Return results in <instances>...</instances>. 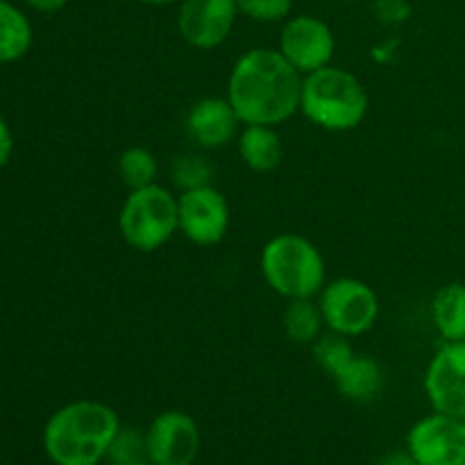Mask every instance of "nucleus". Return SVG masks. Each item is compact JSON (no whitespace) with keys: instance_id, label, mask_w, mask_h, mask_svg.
Listing matches in <instances>:
<instances>
[{"instance_id":"nucleus-17","label":"nucleus","mask_w":465,"mask_h":465,"mask_svg":"<svg viewBox=\"0 0 465 465\" xmlns=\"http://www.w3.org/2000/svg\"><path fill=\"white\" fill-rule=\"evenodd\" d=\"M35 41L30 18L9 0H0V64H14L25 57Z\"/></svg>"},{"instance_id":"nucleus-8","label":"nucleus","mask_w":465,"mask_h":465,"mask_svg":"<svg viewBox=\"0 0 465 465\" xmlns=\"http://www.w3.org/2000/svg\"><path fill=\"white\" fill-rule=\"evenodd\" d=\"M150 465H193L203 448V434L193 416L177 409L157 413L145 430Z\"/></svg>"},{"instance_id":"nucleus-24","label":"nucleus","mask_w":465,"mask_h":465,"mask_svg":"<svg viewBox=\"0 0 465 465\" xmlns=\"http://www.w3.org/2000/svg\"><path fill=\"white\" fill-rule=\"evenodd\" d=\"M14 154V134L12 127H9L7 118L0 114V168L7 166L9 159Z\"/></svg>"},{"instance_id":"nucleus-5","label":"nucleus","mask_w":465,"mask_h":465,"mask_svg":"<svg viewBox=\"0 0 465 465\" xmlns=\"http://www.w3.org/2000/svg\"><path fill=\"white\" fill-rule=\"evenodd\" d=\"M118 232L139 252L162 250L180 232L177 195L162 184L130 191L118 213Z\"/></svg>"},{"instance_id":"nucleus-16","label":"nucleus","mask_w":465,"mask_h":465,"mask_svg":"<svg viewBox=\"0 0 465 465\" xmlns=\"http://www.w3.org/2000/svg\"><path fill=\"white\" fill-rule=\"evenodd\" d=\"M431 322L445 343L465 341V284L450 282L434 293Z\"/></svg>"},{"instance_id":"nucleus-3","label":"nucleus","mask_w":465,"mask_h":465,"mask_svg":"<svg viewBox=\"0 0 465 465\" xmlns=\"http://www.w3.org/2000/svg\"><path fill=\"white\" fill-rule=\"evenodd\" d=\"M371 98L354 73L339 66H325L304 75L300 114L327 132L357 130L366 121Z\"/></svg>"},{"instance_id":"nucleus-25","label":"nucleus","mask_w":465,"mask_h":465,"mask_svg":"<svg viewBox=\"0 0 465 465\" xmlns=\"http://www.w3.org/2000/svg\"><path fill=\"white\" fill-rule=\"evenodd\" d=\"M71 0H25L27 7H32L35 12L39 14H54V12H62Z\"/></svg>"},{"instance_id":"nucleus-6","label":"nucleus","mask_w":465,"mask_h":465,"mask_svg":"<svg viewBox=\"0 0 465 465\" xmlns=\"http://www.w3.org/2000/svg\"><path fill=\"white\" fill-rule=\"evenodd\" d=\"M325 327L348 339L368 334L380 321V295L371 284L357 277H339L322 286L318 293Z\"/></svg>"},{"instance_id":"nucleus-19","label":"nucleus","mask_w":465,"mask_h":465,"mask_svg":"<svg viewBox=\"0 0 465 465\" xmlns=\"http://www.w3.org/2000/svg\"><path fill=\"white\" fill-rule=\"evenodd\" d=\"M159 162L153 150L143 145H132L118 157V177L130 191L157 184Z\"/></svg>"},{"instance_id":"nucleus-27","label":"nucleus","mask_w":465,"mask_h":465,"mask_svg":"<svg viewBox=\"0 0 465 465\" xmlns=\"http://www.w3.org/2000/svg\"><path fill=\"white\" fill-rule=\"evenodd\" d=\"M139 3L148 5V7H166V5L177 3V0H139Z\"/></svg>"},{"instance_id":"nucleus-28","label":"nucleus","mask_w":465,"mask_h":465,"mask_svg":"<svg viewBox=\"0 0 465 465\" xmlns=\"http://www.w3.org/2000/svg\"><path fill=\"white\" fill-rule=\"evenodd\" d=\"M343 3H354V0H343Z\"/></svg>"},{"instance_id":"nucleus-4","label":"nucleus","mask_w":465,"mask_h":465,"mask_svg":"<svg viewBox=\"0 0 465 465\" xmlns=\"http://www.w3.org/2000/svg\"><path fill=\"white\" fill-rule=\"evenodd\" d=\"M268 289L286 300L318 298L327 284L325 257L307 236L284 232L268 241L259 257Z\"/></svg>"},{"instance_id":"nucleus-11","label":"nucleus","mask_w":465,"mask_h":465,"mask_svg":"<svg viewBox=\"0 0 465 465\" xmlns=\"http://www.w3.org/2000/svg\"><path fill=\"white\" fill-rule=\"evenodd\" d=\"M236 18V0H182L177 32L191 48L213 50L230 39Z\"/></svg>"},{"instance_id":"nucleus-7","label":"nucleus","mask_w":465,"mask_h":465,"mask_svg":"<svg viewBox=\"0 0 465 465\" xmlns=\"http://www.w3.org/2000/svg\"><path fill=\"white\" fill-rule=\"evenodd\" d=\"M277 50L298 68L302 75L330 66L334 59L336 36L330 23L312 14L289 16L280 30Z\"/></svg>"},{"instance_id":"nucleus-20","label":"nucleus","mask_w":465,"mask_h":465,"mask_svg":"<svg viewBox=\"0 0 465 465\" xmlns=\"http://www.w3.org/2000/svg\"><path fill=\"white\" fill-rule=\"evenodd\" d=\"M312 352L316 366L330 377H334L354 357V348L348 336L336 334V331L330 330L322 331L321 339L312 345Z\"/></svg>"},{"instance_id":"nucleus-21","label":"nucleus","mask_w":465,"mask_h":465,"mask_svg":"<svg viewBox=\"0 0 465 465\" xmlns=\"http://www.w3.org/2000/svg\"><path fill=\"white\" fill-rule=\"evenodd\" d=\"M104 461L112 465H150L145 431L136 430V427L121 425L118 434L114 436L112 445H109Z\"/></svg>"},{"instance_id":"nucleus-10","label":"nucleus","mask_w":465,"mask_h":465,"mask_svg":"<svg viewBox=\"0 0 465 465\" xmlns=\"http://www.w3.org/2000/svg\"><path fill=\"white\" fill-rule=\"evenodd\" d=\"M407 450L418 465H465V420L430 413L409 430Z\"/></svg>"},{"instance_id":"nucleus-14","label":"nucleus","mask_w":465,"mask_h":465,"mask_svg":"<svg viewBox=\"0 0 465 465\" xmlns=\"http://www.w3.org/2000/svg\"><path fill=\"white\" fill-rule=\"evenodd\" d=\"M331 381L341 398L354 404H368L384 389V371L375 357L354 352V357L331 377Z\"/></svg>"},{"instance_id":"nucleus-12","label":"nucleus","mask_w":465,"mask_h":465,"mask_svg":"<svg viewBox=\"0 0 465 465\" xmlns=\"http://www.w3.org/2000/svg\"><path fill=\"white\" fill-rule=\"evenodd\" d=\"M431 409L465 420V341L443 343L422 380Z\"/></svg>"},{"instance_id":"nucleus-23","label":"nucleus","mask_w":465,"mask_h":465,"mask_svg":"<svg viewBox=\"0 0 465 465\" xmlns=\"http://www.w3.org/2000/svg\"><path fill=\"white\" fill-rule=\"evenodd\" d=\"M239 14L257 23H284L293 9V0H236Z\"/></svg>"},{"instance_id":"nucleus-2","label":"nucleus","mask_w":465,"mask_h":465,"mask_svg":"<svg viewBox=\"0 0 465 465\" xmlns=\"http://www.w3.org/2000/svg\"><path fill=\"white\" fill-rule=\"evenodd\" d=\"M121 430V418L98 400H75L45 420L41 445L54 465H100Z\"/></svg>"},{"instance_id":"nucleus-9","label":"nucleus","mask_w":465,"mask_h":465,"mask_svg":"<svg viewBox=\"0 0 465 465\" xmlns=\"http://www.w3.org/2000/svg\"><path fill=\"white\" fill-rule=\"evenodd\" d=\"M177 212H180V232L186 241L200 248L221 243L230 230V204L225 195L212 184L182 191L177 195Z\"/></svg>"},{"instance_id":"nucleus-15","label":"nucleus","mask_w":465,"mask_h":465,"mask_svg":"<svg viewBox=\"0 0 465 465\" xmlns=\"http://www.w3.org/2000/svg\"><path fill=\"white\" fill-rule=\"evenodd\" d=\"M236 145L241 162L254 173L275 171L284 159V145L272 125H243L236 136Z\"/></svg>"},{"instance_id":"nucleus-13","label":"nucleus","mask_w":465,"mask_h":465,"mask_svg":"<svg viewBox=\"0 0 465 465\" xmlns=\"http://www.w3.org/2000/svg\"><path fill=\"white\" fill-rule=\"evenodd\" d=\"M184 127L198 148L216 150L230 145L239 136L243 123L239 121L227 95H207L189 109Z\"/></svg>"},{"instance_id":"nucleus-1","label":"nucleus","mask_w":465,"mask_h":465,"mask_svg":"<svg viewBox=\"0 0 465 465\" xmlns=\"http://www.w3.org/2000/svg\"><path fill=\"white\" fill-rule=\"evenodd\" d=\"M304 75L277 48L241 54L227 80V100L243 125H282L300 112Z\"/></svg>"},{"instance_id":"nucleus-18","label":"nucleus","mask_w":465,"mask_h":465,"mask_svg":"<svg viewBox=\"0 0 465 465\" xmlns=\"http://www.w3.org/2000/svg\"><path fill=\"white\" fill-rule=\"evenodd\" d=\"M282 325H284L286 336L295 345H313L325 331V318L313 298L289 300L284 316H282Z\"/></svg>"},{"instance_id":"nucleus-26","label":"nucleus","mask_w":465,"mask_h":465,"mask_svg":"<svg viewBox=\"0 0 465 465\" xmlns=\"http://www.w3.org/2000/svg\"><path fill=\"white\" fill-rule=\"evenodd\" d=\"M377 465H418V463H416V459L411 457V452H409V450H400V452L395 450V452L384 454Z\"/></svg>"},{"instance_id":"nucleus-22","label":"nucleus","mask_w":465,"mask_h":465,"mask_svg":"<svg viewBox=\"0 0 465 465\" xmlns=\"http://www.w3.org/2000/svg\"><path fill=\"white\" fill-rule=\"evenodd\" d=\"M171 180L180 189V193L182 191L209 186L213 180V166L207 157L198 153L180 154L171 163Z\"/></svg>"}]
</instances>
